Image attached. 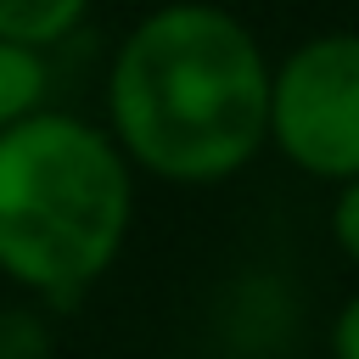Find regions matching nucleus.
Returning <instances> with one entry per match:
<instances>
[{
    "label": "nucleus",
    "mask_w": 359,
    "mask_h": 359,
    "mask_svg": "<svg viewBox=\"0 0 359 359\" xmlns=\"http://www.w3.org/2000/svg\"><path fill=\"white\" fill-rule=\"evenodd\" d=\"M107 135L135 174L224 185L269 146V50L219 0H163L107 67Z\"/></svg>",
    "instance_id": "f257e3e1"
},
{
    "label": "nucleus",
    "mask_w": 359,
    "mask_h": 359,
    "mask_svg": "<svg viewBox=\"0 0 359 359\" xmlns=\"http://www.w3.org/2000/svg\"><path fill=\"white\" fill-rule=\"evenodd\" d=\"M135 230V168L107 123L39 107L0 129V275L28 303H79Z\"/></svg>",
    "instance_id": "f03ea898"
},
{
    "label": "nucleus",
    "mask_w": 359,
    "mask_h": 359,
    "mask_svg": "<svg viewBox=\"0 0 359 359\" xmlns=\"http://www.w3.org/2000/svg\"><path fill=\"white\" fill-rule=\"evenodd\" d=\"M269 146L320 185L359 180V34L331 28L269 62Z\"/></svg>",
    "instance_id": "7ed1b4c3"
},
{
    "label": "nucleus",
    "mask_w": 359,
    "mask_h": 359,
    "mask_svg": "<svg viewBox=\"0 0 359 359\" xmlns=\"http://www.w3.org/2000/svg\"><path fill=\"white\" fill-rule=\"evenodd\" d=\"M39 107H50V67L45 50L0 39V129L34 118Z\"/></svg>",
    "instance_id": "20e7f679"
},
{
    "label": "nucleus",
    "mask_w": 359,
    "mask_h": 359,
    "mask_svg": "<svg viewBox=\"0 0 359 359\" xmlns=\"http://www.w3.org/2000/svg\"><path fill=\"white\" fill-rule=\"evenodd\" d=\"M90 17V0H0V39L50 50L67 34H79Z\"/></svg>",
    "instance_id": "39448f33"
},
{
    "label": "nucleus",
    "mask_w": 359,
    "mask_h": 359,
    "mask_svg": "<svg viewBox=\"0 0 359 359\" xmlns=\"http://www.w3.org/2000/svg\"><path fill=\"white\" fill-rule=\"evenodd\" d=\"M0 359H56V337L50 320L39 314V303H6L0 309Z\"/></svg>",
    "instance_id": "423d86ee"
},
{
    "label": "nucleus",
    "mask_w": 359,
    "mask_h": 359,
    "mask_svg": "<svg viewBox=\"0 0 359 359\" xmlns=\"http://www.w3.org/2000/svg\"><path fill=\"white\" fill-rule=\"evenodd\" d=\"M331 241H337V252L359 269V180L337 185V196H331Z\"/></svg>",
    "instance_id": "0eeeda50"
},
{
    "label": "nucleus",
    "mask_w": 359,
    "mask_h": 359,
    "mask_svg": "<svg viewBox=\"0 0 359 359\" xmlns=\"http://www.w3.org/2000/svg\"><path fill=\"white\" fill-rule=\"evenodd\" d=\"M331 359H359V292L331 320Z\"/></svg>",
    "instance_id": "6e6552de"
}]
</instances>
